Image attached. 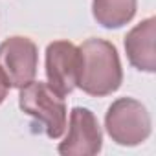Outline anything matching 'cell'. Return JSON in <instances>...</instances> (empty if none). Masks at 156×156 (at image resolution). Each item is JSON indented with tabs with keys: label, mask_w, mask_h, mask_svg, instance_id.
<instances>
[{
	"label": "cell",
	"mask_w": 156,
	"mask_h": 156,
	"mask_svg": "<svg viewBox=\"0 0 156 156\" xmlns=\"http://www.w3.org/2000/svg\"><path fill=\"white\" fill-rule=\"evenodd\" d=\"M39 66L37 44L28 37H9L0 44V68L13 88H22L35 81Z\"/></svg>",
	"instance_id": "cell-4"
},
{
	"label": "cell",
	"mask_w": 156,
	"mask_h": 156,
	"mask_svg": "<svg viewBox=\"0 0 156 156\" xmlns=\"http://www.w3.org/2000/svg\"><path fill=\"white\" fill-rule=\"evenodd\" d=\"M9 88H11V85H9V81H8L6 73L2 72V68H0V105H2V103L6 101Z\"/></svg>",
	"instance_id": "cell-9"
},
{
	"label": "cell",
	"mask_w": 156,
	"mask_h": 156,
	"mask_svg": "<svg viewBox=\"0 0 156 156\" xmlns=\"http://www.w3.org/2000/svg\"><path fill=\"white\" fill-rule=\"evenodd\" d=\"M79 48L70 41H53L46 48V77L48 85L61 98L72 94L79 79Z\"/></svg>",
	"instance_id": "cell-5"
},
{
	"label": "cell",
	"mask_w": 156,
	"mask_h": 156,
	"mask_svg": "<svg viewBox=\"0 0 156 156\" xmlns=\"http://www.w3.org/2000/svg\"><path fill=\"white\" fill-rule=\"evenodd\" d=\"M103 147V132L92 110L73 107L70 112V127L66 138L57 151L62 156H94Z\"/></svg>",
	"instance_id": "cell-6"
},
{
	"label": "cell",
	"mask_w": 156,
	"mask_h": 156,
	"mask_svg": "<svg viewBox=\"0 0 156 156\" xmlns=\"http://www.w3.org/2000/svg\"><path fill=\"white\" fill-rule=\"evenodd\" d=\"M105 129L118 145L136 147L151 136V116L138 99L119 98L107 110Z\"/></svg>",
	"instance_id": "cell-3"
},
{
	"label": "cell",
	"mask_w": 156,
	"mask_h": 156,
	"mask_svg": "<svg viewBox=\"0 0 156 156\" xmlns=\"http://www.w3.org/2000/svg\"><path fill=\"white\" fill-rule=\"evenodd\" d=\"M154 37H156V19L149 17L136 24L125 37V51L129 62L140 72H156V53H154Z\"/></svg>",
	"instance_id": "cell-7"
},
{
	"label": "cell",
	"mask_w": 156,
	"mask_h": 156,
	"mask_svg": "<svg viewBox=\"0 0 156 156\" xmlns=\"http://www.w3.org/2000/svg\"><path fill=\"white\" fill-rule=\"evenodd\" d=\"M138 8V0H92V15L107 30H118L129 24Z\"/></svg>",
	"instance_id": "cell-8"
},
{
	"label": "cell",
	"mask_w": 156,
	"mask_h": 156,
	"mask_svg": "<svg viewBox=\"0 0 156 156\" xmlns=\"http://www.w3.org/2000/svg\"><path fill=\"white\" fill-rule=\"evenodd\" d=\"M79 87L85 94L105 98L114 94L123 81L118 50L105 39H88L79 46Z\"/></svg>",
	"instance_id": "cell-1"
},
{
	"label": "cell",
	"mask_w": 156,
	"mask_h": 156,
	"mask_svg": "<svg viewBox=\"0 0 156 156\" xmlns=\"http://www.w3.org/2000/svg\"><path fill=\"white\" fill-rule=\"evenodd\" d=\"M19 107L44 129L48 138L59 140L64 134L68 119L64 98L50 88L48 83L31 81L22 87L19 94Z\"/></svg>",
	"instance_id": "cell-2"
}]
</instances>
